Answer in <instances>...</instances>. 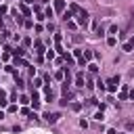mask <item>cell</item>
Returning <instances> with one entry per match:
<instances>
[{
  "mask_svg": "<svg viewBox=\"0 0 134 134\" xmlns=\"http://www.w3.org/2000/svg\"><path fill=\"white\" fill-rule=\"evenodd\" d=\"M40 86H42V80L36 77V80H34V88H40Z\"/></svg>",
  "mask_w": 134,
  "mask_h": 134,
  "instance_id": "obj_19",
  "label": "cell"
},
{
  "mask_svg": "<svg viewBox=\"0 0 134 134\" xmlns=\"http://www.w3.org/2000/svg\"><path fill=\"white\" fill-rule=\"evenodd\" d=\"M71 109H73V111H80V109H82V105H80V103H73V105H71Z\"/></svg>",
  "mask_w": 134,
  "mask_h": 134,
  "instance_id": "obj_22",
  "label": "cell"
},
{
  "mask_svg": "<svg viewBox=\"0 0 134 134\" xmlns=\"http://www.w3.org/2000/svg\"><path fill=\"white\" fill-rule=\"evenodd\" d=\"M107 44H109V46H115V44H117V40H115V36H111V38L107 40Z\"/></svg>",
  "mask_w": 134,
  "mask_h": 134,
  "instance_id": "obj_15",
  "label": "cell"
},
{
  "mask_svg": "<svg viewBox=\"0 0 134 134\" xmlns=\"http://www.w3.org/2000/svg\"><path fill=\"white\" fill-rule=\"evenodd\" d=\"M8 59H10V52H8V50H6V52H4V54H2V61H8Z\"/></svg>",
  "mask_w": 134,
  "mask_h": 134,
  "instance_id": "obj_24",
  "label": "cell"
},
{
  "mask_svg": "<svg viewBox=\"0 0 134 134\" xmlns=\"http://www.w3.org/2000/svg\"><path fill=\"white\" fill-rule=\"evenodd\" d=\"M31 100H40V94H38V92H36V90H34V92H31Z\"/></svg>",
  "mask_w": 134,
  "mask_h": 134,
  "instance_id": "obj_21",
  "label": "cell"
},
{
  "mask_svg": "<svg viewBox=\"0 0 134 134\" xmlns=\"http://www.w3.org/2000/svg\"><path fill=\"white\" fill-rule=\"evenodd\" d=\"M63 57H65V61H67V63H73V57H71V54H63Z\"/></svg>",
  "mask_w": 134,
  "mask_h": 134,
  "instance_id": "obj_25",
  "label": "cell"
},
{
  "mask_svg": "<svg viewBox=\"0 0 134 134\" xmlns=\"http://www.w3.org/2000/svg\"><path fill=\"white\" fill-rule=\"evenodd\" d=\"M88 21H90V15H88L86 10H82V8H80V13H77V25L86 27V25H88Z\"/></svg>",
  "mask_w": 134,
  "mask_h": 134,
  "instance_id": "obj_1",
  "label": "cell"
},
{
  "mask_svg": "<svg viewBox=\"0 0 134 134\" xmlns=\"http://www.w3.org/2000/svg\"><path fill=\"white\" fill-rule=\"evenodd\" d=\"M21 10H23V15H25V17H29V15H31V13H29V8H27V4H21Z\"/></svg>",
  "mask_w": 134,
  "mask_h": 134,
  "instance_id": "obj_12",
  "label": "cell"
},
{
  "mask_svg": "<svg viewBox=\"0 0 134 134\" xmlns=\"http://www.w3.org/2000/svg\"><path fill=\"white\" fill-rule=\"evenodd\" d=\"M31 107L34 109H40V100H31Z\"/></svg>",
  "mask_w": 134,
  "mask_h": 134,
  "instance_id": "obj_27",
  "label": "cell"
},
{
  "mask_svg": "<svg viewBox=\"0 0 134 134\" xmlns=\"http://www.w3.org/2000/svg\"><path fill=\"white\" fill-rule=\"evenodd\" d=\"M19 100H21V103H23V105H27V103H31V100H29V98H27V96H25V94H21V96H19Z\"/></svg>",
  "mask_w": 134,
  "mask_h": 134,
  "instance_id": "obj_17",
  "label": "cell"
},
{
  "mask_svg": "<svg viewBox=\"0 0 134 134\" xmlns=\"http://www.w3.org/2000/svg\"><path fill=\"white\" fill-rule=\"evenodd\" d=\"M34 48H36V52H38V61H42V52H44V44H42L40 40H36V42H34Z\"/></svg>",
  "mask_w": 134,
  "mask_h": 134,
  "instance_id": "obj_3",
  "label": "cell"
},
{
  "mask_svg": "<svg viewBox=\"0 0 134 134\" xmlns=\"http://www.w3.org/2000/svg\"><path fill=\"white\" fill-rule=\"evenodd\" d=\"M2 117H4V113H2V111H0V119H2Z\"/></svg>",
  "mask_w": 134,
  "mask_h": 134,
  "instance_id": "obj_32",
  "label": "cell"
},
{
  "mask_svg": "<svg viewBox=\"0 0 134 134\" xmlns=\"http://www.w3.org/2000/svg\"><path fill=\"white\" fill-rule=\"evenodd\" d=\"M88 69H90V71H92V73H96V71H98V67H96V65H94V63H88Z\"/></svg>",
  "mask_w": 134,
  "mask_h": 134,
  "instance_id": "obj_16",
  "label": "cell"
},
{
  "mask_svg": "<svg viewBox=\"0 0 134 134\" xmlns=\"http://www.w3.org/2000/svg\"><path fill=\"white\" fill-rule=\"evenodd\" d=\"M13 13H15V21H17L19 25H23V23H25V21H23V17H21V15L17 13V10H13Z\"/></svg>",
  "mask_w": 134,
  "mask_h": 134,
  "instance_id": "obj_10",
  "label": "cell"
},
{
  "mask_svg": "<svg viewBox=\"0 0 134 134\" xmlns=\"http://www.w3.org/2000/svg\"><path fill=\"white\" fill-rule=\"evenodd\" d=\"M107 134H117V132H115L113 128H109V130H107Z\"/></svg>",
  "mask_w": 134,
  "mask_h": 134,
  "instance_id": "obj_29",
  "label": "cell"
},
{
  "mask_svg": "<svg viewBox=\"0 0 134 134\" xmlns=\"http://www.w3.org/2000/svg\"><path fill=\"white\" fill-rule=\"evenodd\" d=\"M119 98H121V100H126V98H128V86H124V88L119 90Z\"/></svg>",
  "mask_w": 134,
  "mask_h": 134,
  "instance_id": "obj_9",
  "label": "cell"
},
{
  "mask_svg": "<svg viewBox=\"0 0 134 134\" xmlns=\"http://www.w3.org/2000/svg\"><path fill=\"white\" fill-rule=\"evenodd\" d=\"M52 15H54V10H52V8H46V10H44V19H46V17H48V19H50V17H52Z\"/></svg>",
  "mask_w": 134,
  "mask_h": 134,
  "instance_id": "obj_13",
  "label": "cell"
},
{
  "mask_svg": "<svg viewBox=\"0 0 134 134\" xmlns=\"http://www.w3.org/2000/svg\"><path fill=\"white\" fill-rule=\"evenodd\" d=\"M117 84H119V75H113V77L107 82V86H105V88H107L109 92H115V90H117Z\"/></svg>",
  "mask_w": 134,
  "mask_h": 134,
  "instance_id": "obj_2",
  "label": "cell"
},
{
  "mask_svg": "<svg viewBox=\"0 0 134 134\" xmlns=\"http://www.w3.org/2000/svg\"><path fill=\"white\" fill-rule=\"evenodd\" d=\"M117 31H119L117 25H111V27H109V34H117Z\"/></svg>",
  "mask_w": 134,
  "mask_h": 134,
  "instance_id": "obj_20",
  "label": "cell"
},
{
  "mask_svg": "<svg viewBox=\"0 0 134 134\" xmlns=\"http://www.w3.org/2000/svg\"><path fill=\"white\" fill-rule=\"evenodd\" d=\"M75 86H84V73H75Z\"/></svg>",
  "mask_w": 134,
  "mask_h": 134,
  "instance_id": "obj_8",
  "label": "cell"
},
{
  "mask_svg": "<svg viewBox=\"0 0 134 134\" xmlns=\"http://www.w3.org/2000/svg\"><path fill=\"white\" fill-rule=\"evenodd\" d=\"M2 25H4V23H2V15H0V29H2Z\"/></svg>",
  "mask_w": 134,
  "mask_h": 134,
  "instance_id": "obj_31",
  "label": "cell"
},
{
  "mask_svg": "<svg viewBox=\"0 0 134 134\" xmlns=\"http://www.w3.org/2000/svg\"><path fill=\"white\" fill-rule=\"evenodd\" d=\"M46 59H54V50H48L46 52Z\"/></svg>",
  "mask_w": 134,
  "mask_h": 134,
  "instance_id": "obj_23",
  "label": "cell"
},
{
  "mask_svg": "<svg viewBox=\"0 0 134 134\" xmlns=\"http://www.w3.org/2000/svg\"><path fill=\"white\" fill-rule=\"evenodd\" d=\"M15 65H17V67H29V65H27V61H25V59H21V57H15Z\"/></svg>",
  "mask_w": 134,
  "mask_h": 134,
  "instance_id": "obj_7",
  "label": "cell"
},
{
  "mask_svg": "<svg viewBox=\"0 0 134 134\" xmlns=\"http://www.w3.org/2000/svg\"><path fill=\"white\" fill-rule=\"evenodd\" d=\"M92 57H94V54H92L90 50H84V61H92Z\"/></svg>",
  "mask_w": 134,
  "mask_h": 134,
  "instance_id": "obj_11",
  "label": "cell"
},
{
  "mask_svg": "<svg viewBox=\"0 0 134 134\" xmlns=\"http://www.w3.org/2000/svg\"><path fill=\"white\" fill-rule=\"evenodd\" d=\"M54 10L57 13H65V0H54Z\"/></svg>",
  "mask_w": 134,
  "mask_h": 134,
  "instance_id": "obj_6",
  "label": "cell"
},
{
  "mask_svg": "<svg viewBox=\"0 0 134 134\" xmlns=\"http://www.w3.org/2000/svg\"><path fill=\"white\" fill-rule=\"evenodd\" d=\"M59 117H61L59 113H44V119H46L48 124H54V121H57Z\"/></svg>",
  "mask_w": 134,
  "mask_h": 134,
  "instance_id": "obj_4",
  "label": "cell"
},
{
  "mask_svg": "<svg viewBox=\"0 0 134 134\" xmlns=\"http://www.w3.org/2000/svg\"><path fill=\"white\" fill-rule=\"evenodd\" d=\"M63 19L69 21V19H71V10H65V13H63Z\"/></svg>",
  "mask_w": 134,
  "mask_h": 134,
  "instance_id": "obj_18",
  "label": "cell"
},
{
  "mask_svg": "<svg viewBox=\"0 0 134 134\" xmlns=\"http://www.w3.org/2000/svg\"><path fill=\"white\" fill-rule=\"evenodd\" d=\"M73 57H75L77 61H80V59H84V57H82V50H80V48H75V50H73Z\"/></svg>",
  "mask_w": 134,
  "mask_h": 134,
  "instance_id": "obj_14",
  "label": "cell"
},
{
  "mask_svg": "<svg viewBox=\"0 0 134 134\" xmlns=\"http://www.w3.org/2000/svg\"><path fill=\"white\" fill-rule=\"evenodd\" d=\"M128 96H130V98L134 100V90H132V92H128Z\"/></svg>",
  "mask_w": 134,
  "mask_h": 134,
  "instance_id": "obj_30",
  "label": "cell"
},
{
  "mask_svg": "<svg viewBox=\"0 0 134 134\" xmlns=\"http://www.w3.org/2000/svg\"><path fill=\"white\" fill-rule=\"evenodd\" d=\"M0 100H6V92L4 90H0Z\"/></svg>",
  "mask_w": 134,
  "mask_h": 134,
  "instance_id": "obj_28",
  "label": "cell"
},
{
  "mask_svg": "<svg viewBox=\"0 0 134 134\" xmlns=\"http://www.w3.org/2000/svg\"><path fill=\"white\" fill-rule=\"evenodd\" d=\"M121 48H124L126 52H132V50H134V38H130L128 42H124V44H121Z\"/></svg>",
  "mask_w": 134,
  "mask_h": 134,
  "instance_id": "obj_5",
  "label": "cell"
},
{
  "mask_svg": "<svg viewBox=\"0 0 134 134\" xmlns=\"http://www.w3.org/2000/svg\"><path fill=\"white\" fill-rule=\"evenodd\" d=\"M63 75H65V71H57V75H54V77H57V80H63Z\"/></svg>",
  "mask_w": 134,
  "mask_h": 134,
  "instance_id": "obj_26",
  "label": "cell"
}]
</instances>
